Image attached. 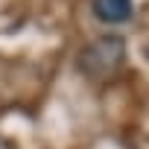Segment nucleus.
<instances>
[{"mask_svg": "<svg viewBox=\"0 0 149 149\" xmlns=\"http://www.w3.org/2000/svg\"><path fill=\"white\" fill-rule=\"evenodd\" d=\"M126 61V41L117 35H102L79 53V70L91 79H108Z\"/></svg>", "mask_w": 149, "mask_h": 149, "instance_id": "f257e3e1", "label": "nucleus"}, {"mask_svg": "<svg viewBox=\"0 0 149 149\" xmlns=\"http://www.w3.org/2000/svg\"><path fill=\"white\" fill-rule=\"evenodd\" d=\"M134 12V0H94V15L102 24H126Z\"/></svg>", "mask_w": 149, "mask_h": 149, "instance_id": "f03ea898", "label": "nucleus"}]
</instances>
